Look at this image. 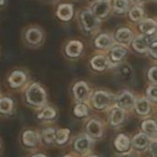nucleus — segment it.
Masks as SVG:
<instances>
[{
    "instance_id": "f257e3e1",
    "label": "nucleus",
    "mask_w": 157,
    "mask_h": 157,
    "mask_svg": "<svg viewBox=\"0 0 157 157\" xmlns=\"http://www.w3.org/2000/svg\"><path fill=\"white\" fill-rule=\"evenodd\" d=\"M46 34L42 27L38 24H29L25 26L21 31V40L23 43L30 49H38L45 42Z\"/></svg>"
},
{
    "instance_id": "f03ea898",
    "label": "nucleus",
    "mask_w": 157,
    "mask_h": 157,
    "mask_svg": "<svg viewBox=\"0 0 157 157\" xmlns=\"http://www.w3.org/2000/svg\"><path fill=\"white\" fill-rule=\"evenodd\" d=\"M27 98L29 103L34 106H41L45 101V92L39 84H32L28 91Z\"/></svg>"
},
{
    "instance_id": "7ed1b4c3",
    "label": "nucleus",
    "mask_w": 157,
    "mask_h": 157,
    "mask_svg": "<svg viewBox=\"0 0 157 157\" xmlns=\"http://www.w3.org/2000/svg\"><path fill=\"white\" fill-rule=\"evenodd\" d=\"M80 18L84 29L87 31L95 29L99 24L98 17L89 10H84L81 13Z\"/></svg>"
},
{
    "instance_id": "20e7f679",
    "label": "nucleus",
    "mask_w": 157,
    "mask_h": 157,
    "mask_svg": "<svg viewBox=\"0 0 157 157\" xmlns=\"http://www.w3.org/2000/svg\"><path fill=\"white\" fill-rule=\"evenodd\" d=\"M156 33L152 35V36L144 35V36H140V37L136 38L133 40V43H132L133 48L139 52H146L147 50H149L150 45L152 44V42H154L155 40H155V36L156 35Z\"/></svg>"
},
{
    "instance_id": "39448f33",
    "label": "nucleus",
    "mask_w": 157,
    "mask_h": 157,
    "mask_svg": "<svg viewBox=\"0 0 157 157\" xmlns=\"http://www.w3.org/2000/svg\"><path fill=\"white\" fill-rule=\"evenodd\" d=\"M74 7L71 4H60L56 9V16L62 21H69L73 17Z\"/></svg>"
},
{
    "instance_id": "423d86ee",
    "label": "nucleus",
    "mask_w": 157,
    "mask_h": 157,
    "mask_svg": "<svg viewBox=\"0 0 157 157\" xmlns=\"http://www.w3.org/2000/svg\"><path fill=\"white\" fill-rule=\"evenodd\" d=\"M82 51H83V44L79 40H70L69 42H67L64 49L65 54L71 58L79 56Z\"/></svg>"
},
{
    "instance_id": "0eeeda50",
    "label": "nucleus",
    "mask_w": 157,
    "mask_h": 157,
    "mask_svg": "<svg viewBox=\"0 0 157 157\" xmlns=\"http://www.w3.org/2000/svg\"><path fill=\"white\" fill-rule=\"evenodd\" d=\"M26 78H27V75H26L25 72L20 69H17V70H14L10 74V75L8 77V82L11 86L17 87L25 83Z\"/></svg>"
},
{
    "instance_id": "6e6552de",
    "label": "nucleus",
    "mask_w": 157,
    "mask_h": 157,
    "mask_svg": "<svg viewBox=\"0 0 157 157\" xmlns=\"http://www.w3.org/2000/svg\"><path fill=\"white\" fill-rule=\"evenodd\" d=\"M139 28L140 30L147 36H152L157 32V23L153 19H145L142 21Z\"/></svg>"
},
{
    "instance_id": "1a4fd4ad",
    "label": "nucleus",
    "mask_w": 157,
    "mask_h": 157,
    "mask_svg": "<svg viewBox=\"0 0 157 157\" xmlns=\"http://www.w3.org/2000/svg\"><path fill=\"white\" fill-rule=\"evenodd\" d=\"M135 100L133 96L129 93V92H124L122 93L119 98H118V105L120 108L121 109H130L134 106Z\"/></svg>"
},
{
    "instance_id": "9d476101",
    "label": "nucleus",
    "mask_w": 157,
    "mask_h": 157,
    "mask_svg": "<svg viewBox=\"0 0 157 157\" xmlns=\"http://www.w3.org/2000/svg\"><path fill=\"white\" fill-rule=\"evenodd\" d=\"M109 9L110 6L108 1H99L94 6L93 12L98 17H105L109 14Z\"/></svg>"
},
{
    "instance_id": "9b49d317",
    "label": "nucleus",
    "mask_w": 157,
    "mask_h": 157,
    "mask_svg": "<svg viewBox=\"0 0 157 157\" xmlns=\"http://www.w3.org/2000/svg\"><path fill=\"white\" fill-rule=\"evenodd\" d=\"M93 101H94V105H95L96 108L103 109V108H105V107H107L109 105V95L107 93L99 91V92H97L95 94Z\"/></svg>"
},
{
    "instance_id": "f8f14e48",
    "label": "nucleus",
    "mask_w": 157,
    "mask_h": 157,
    "mask_svg": "<svg viewBox=\"0 0 157 157\" xmlns=\"http://www.w3.org/2000/svg\"><path fill=\"white\" fill-rule=\"evenodd\" d=\"M74 93L77 99L83 100L85 99L88 95V87L85 82H79L77 83L74 87Z\"/></svg>"
},
{
    "instance_id": "ddd939ff",
    "label": "nucleus",
    "mask_w": 157,
    "mask_h": 157,
    "mask_svg": "<svg viewBox=\"0 0 157 157\" xmlns=\"http://www.w3.org/2000/svg\"><path fill=\"white\" fill-rule=\"evenodd\" d=\"M132 32L126 28L120 29L116 33V39L119 42L121 43H129L132 40Z\"/></svg>"
},
{
    "instance_id": "4468645a",
    "label": "nucleus",
    "mask_w": 157,
    "mask_h": 157,
    "mask_svg": "<svg viewBox=\"0 0 157 157\" xmlns=\"http://www.w3.org/2000/svg\"><path fill=\"white\" fill-rule=\"evenodd\" d=\"M91 64H92L94 69L101 71V70H104V69H106L108 67L109 61H108V59L106 57L99 55V56H96V57H94L92 59Z\"/></svg>"
},
{
    "instance_id": "2eb2a0df",
    "label": "nucleus",
    "mask_w": 157,
    "mask_h": 157,
    "mask_svg": "<svg viewBox=\"0 0 157 157\" xmlns=\"http://www.w3.org/2000/svg\"><path fill=\"white\" fill-rule=\"evenodd\" d=\"M87 132L92 137H100L102 135L101 124L97 121H91L87 125Z\"/></svg>"
},
{
    "instance_id": "dca6fc26",
    "label": "nucleus",
    "mask_w": 157,
    "mask_h": 157,
    "mask_svg": "<svg viewBox=\"0 0 157 157\" xmlns=\"http://www.w3.org/2000/svg\"><path fill=\"white\" fill-rule=\"evenodd\" d=\"M23 142L28 146H35L39 142L37 133L31 131H27L23 134Z\"/></svg>"
},
{
    "instance_id": "f3484780",
    "label": "nucleus",
    "mask_w": 157,
    "mask_h": 157,
    "mask_svg": "<svg viewBox=\"0 0 157 157\" xmlns=\"http://www.w3.org/2000/svg\"><path fill=\"white\" fill-rule=\"evenodd\" d=\"M91 145V142L88 138L86 137H82L79 138L78 140H76L75 144V147L77 151L81 152V153H86L89 150Z\"/></svg>"
},
{
    "instance_id": "a211bd4d",
    "label": "nucleus",
    "mask_w": 157,
    "mask_h": 157,
    "mask_svg": "<svg viewBox=\"0 0 157 157\" xmlns=\"http://www.w3.org/2000/svg\"><path fill=\"white\" fill-rule=\"evenodd\" d=\"M123 119H124V113L121 109L116 108L112 109L110 114V122L112 125L114 126L119 125L123 121Z\"/></svg>"
},
{
    "instance_id": "6ab92c4d",
    "label": "nucleus",
    "mask_w": 157,
    "mask_h": 157,
    "mask_svg": "<svg viewBox=\"0 0 157 157\" xmlns=\"http://www.w3.org/2000/svg\"><path fill=\"white\" fill-rule=\"evenodd\" d=\"M115 146L119 151H126L130 146V141L128 137L123 134H121L117 137L115 141Z\"/></svg>"
},
{
    "instance_id": "aec40b11",
    "label": "nucleus",
    "mask_w": 157,
    "mask_h": 157,
    "mask_svg": "<svg viewBox=\"0 0 157 157\" xmlns=\"http://www.w3.org/2000/svg\"><path fill=\"white\" fill-rule=\"evenodd\" d=\"M136 110L140 114H147L150 111V103L146 98H140L135 104Z\"/></svg>"
},
{
    "instance_id": "412c9836",
    "label": "nucleus",
    "mask_w": 157,
    "mask_h": 157,
    "mask_svg": "<svg viewBox=\"0 0 157 157\" xmlns=\"http://www.w3.org/2000/svg\"><path fill=\"white\" fill-rule=\"evenodd\" d=\"M132 144H133L134 147H136L137 149H144L148 144V139L145 136V134L140 133L133 138Z\"/></svg>"
},
{
    "instance_id": "4be33fe9",
    "label": "nucleus",
    "mask_w": 157,
    "mask_h": 157,
    "mask_svg": "<svg viewBox=\"0 0 157 157\" xmlns=\"http://www.w3.org/2000/svg\"><path fill=\"white\" fill-rule=\"evenodd\" d=\"M142 127H143V130L150 135H155L157 133V124L154 121H151V120L145 121L143 123Z\"/></svg>"
},
{
    "instance_id": "5701e85b",
    "label": "nucleus",
    "mask_w": 157,
    "mask_h": 157,
    "mask_svg": "<svg viewBox=\"0 0 157 157\" xmlns=\"http://www.w3.org/2000/svg\"><path fill=\"white\" fill-rule=\"evenodd\" d=\"M96 45L98 48H108L111 45V39L107 34H102L98 36L96 40Z\"/></svg>"
},
{
    "instance_id": "b1692460",
    "label": "nucleus",
    "mask_w": 157,
    "mask_h": 157,
    "mask_svg": "<svg viewBox=\"0 0 157 157\" xmlns=\"http://www.w3.org/2000/svg\"><path fill=\"white\" fill-rule=\"evenodd\" d=\"M127 54V50L121 47H115L111 51V58L114 61H120L121 60L125 55Z\"/></svg>"
},
{
    "instance_id": "393cba45",
    "label": "nucleus",
    "mask_w": 157,
    "mask_h": 157,
    "mask_svg": "<svg viewBox=\"0 0 157 157\" xmlns=\"http://www.w3.org/2000/svg\"><path fill=\"white\" fill-rule=\"evenodd\" d=\"M129 6L128 0H114V8L119 13H123Z\"/></svg>"
},
{
    "instance_id": "a878e982",
    "label": "nucleus",
    "mask_w": 157,
    "mask_h": 157,
    "mask_svg": "<svg viewBox=\"0 0 157 157\" xmlns=\"http://www.w3.org/2000/svg\"><path fill=\"white\" fill-rule=\"evenodd\" d=\"M11 108H12V100L6 98L0 99V112L7 113L11 110Z\"/></svg>"
},
{
    "instance_id": "bb28decb",
    "label": "nucleus",
    "mask_w": 157,
    "mask_h": 157,
    "mask_svg": "<svg viewBox=\"0 0 157 157\" xmlns=\"http://www.w3.org/2000/svg\"><path fill=\"white\" fill-rule=\"evenodd\" d=\"M143 16H144V10L141 7L134 6L130 11V17L134 21L140 20L143 17Z\"/></svg>"
},
{
    "instance_id": "cd10ccee",
    "label": "nucleus",
    "mask_w": 157,
    "mask_h": 157,
    "mask_svg": "<svg viewBox=\"0 0 157 157\" xmlns=\"http://www.w3.org/2000/svg\"><path fill=\"white\" fill-rule=\"evenodd\" d=\"M68 135H69V130L63 129V130L58 131V132L56 134V141H57V143L60 144H64L67 141V139H68Z\"/></svg>"
},
{
    "instance_id": "c85d7f7f",
    "label": "nucleus",
    "mask_w": 157,
    "mask_h": 157,
    "mask_svg": "<svg viewBox=\"0 0 157 157\" xmlns=\"http://www.w3.org/2000/svg\"><path fill=\"white\" fill-rule=\"evenodd\" d=\"M54 137H55V132L53 129H48L43 132V138L47 144L52 143V141L54 140Z\"/></svg>"
},
{
    "instance_id": "c756f323",
    "label": "nucleus",
    "mask_w": 157,
    "mask_h": 157,
    "mask_svg": "<svg viewBox=\"0 0 157 157\" xmlns=\"http://www.w3.org/2000/svg\"><path fill=\"white\" fill-rule=\"evenodd\" d=\"M75 114L78 117H84L87 114V108L83 104L77 105L75 108Z\"/></svg>"
},
{
    "instance_id": "7c9ffc66",
    "label": "nucleus",
    "mask_w": 157,
    "mask_h": 157,
    "mask_svg": "<svg viewBox=\"0 0 157 157\" xmlns=\"http://www.w3.org/2000/svg\"><path fill=\"white\" fill-rule=\"evenodd\" d=\"M54 116H55V111L51 108H47L40 114L39 117L40 119H52Z\"/></svg>"
},
{
    "instance_id": "2f4dec72",
    "label": "nucleus",
    "mask_w": 157,
    "mask_h": 157,
    "mask_svg": "<svg viewBox=\"0 0 157 157\" xmlns=\"http://www.w3.org/2000/svg\"><path fill=\"white\" fill-rule=\"evenodd\" d=\"M148 97L153 100H157V86H152L147 90Z\"/></svg>"
},
{
    "instance_id": "473e14b6",
    "label": "nucleus",
    "mask_w": 157,
    "mask_h": 157,
    "mask_svg": "<svg viewBox=\"0 0 157 157\" xmlns=\"http://www.w3.org/2000/svg\"><path fill=\"white\" fill-rule=\"evenodd\" d=\"M149 78L157 84V67H153L152 69H150L149 71Z\"/></svg>"
},
{
    "instance_id": "72a5a7b5",
    "label": "nucleus",
    "mask_w": 157,
    "mask_h": 157,
    "mask_svg": "<svg viewBox=\"0 0 157 157\" xmlns=\"http://www.w3.org/2000/svg\"><path fill=\"white\" fill-rule=\"evenodd\" d=\"M149 51H150L152 56H154L155 58H157V40H155L154 42H152V44L150 45Z\"/></svg>"
},
{
    "instance_id": "f704fd0d",
    "label": "nucleus",
    "mask_w": 157,
    "mask_h": 157,
    "mask_svg": "<svg viewBox=\"0 0 157 157\" xmlns=\"http://www.w3.org/2000/svg\"><path fill=\"white\" fill-rule=\"evenodd\" d=\"M150 152L154 157H157V142H153L150 144Z\"/></svg>"
},
{
    "instance_id": "c9c22d12",
    "label": "nucleus",
    "mask_w": 157,
    "mask_h": 157,
    "mask_svg": "<svg viewBox=\"0 0 157 157\" xmlns=\"http://www.w3.org/2000/svg\"><path fill=\"white\" fill-rule=\"evenodd\" d=\"M7 5V0H0V9L5 8Z\"/></svg>"
},
{
    "instance_id": "e433bc0d",
    "label": "nucleus",
    "mask_w": 157,
    "mask_h": 157,
    "mask_svg": "<svg viewBox=\"0 0 157 157\" xmlns=\"http://www.w3.org/2000/svg\"><path fill=\"white\" fill-rule=\"evenodd\" d=\"M33 157H45L44 155H34Z\"/></svg>"
},
{
    "instance_id": "4c0bfd02",
    "label": "nucleus",
    "mask_w": 157,
    "mask_h": 157,
    "mask_svg": "<svg viewBox=\"0 0 157 157\" xmlns=\"http://www.w3.org/2000/svg\"><path fill=\"white\" fill-rule=\"evenodd\" d=\"M91 2H95V1H98V2H99V1H108V0H90Z\"/></svg>"
},
{
    "instance_id": "58836bf2",
    "label": "nucleus",
    "mask_w": 157,
    "mask_h": 157,
    "mask_svg": "<svg viewBox=\"0 0 157 157\" xmlns=\"http://www.w3.org/2000/svg\"><path fill=\"white\" fill-rule=\"evenodd\" d=\"M43 1H46V2H52V1H54V0H43Z\"/></svg>"
},
{
    "instance_id": "ea45409f",
    "label": "nucleus",
    "mask_w": 157,
    "mask_h": 157,
    "mask_svg": "<svg viewBox=\"0 0 157 157\" xmlns=\"http://www.w3.org/2000/svg\"><path fill=\"white\" fill-rule=\"evenodd\" d=\"M123 157H132V156H129V155H126V156H123Z\"/></svg>"
},
{
    "instance_id": "a19ab883",
    "label": "nucleus",
    "mask_w": 157,
    "mask_h": 157,
    "mask_svg": "<svg viewBox=\"0 0 157 157\" xmlns=\"http://www.w3.org/2000/svg\"><path fill=\"white\" fill-rule=\"evenodd\" d=\"M134 1H141V0H134Z\"/></svg>"
},
{
    "instance_id": "79ce46f5",
    "label": "nucleus",
    "mask_w": 157,
    "mask_h": 157,
    "mask_svg": "<svg viewBox=\"0 0 157 157\" xmlns=\"http://www.w3.org/2000/svg\"><path fill=\"white\" fill-rule=\"evenodd\" d=\"M90 157H97V156H90Z\"/></svg>"
},
{
    "instance_id": "37998d69",
    "label": "nucleus",
    "mask_w": 157,
    "mask_h": 157,
    "mask_svg": "<svg viewBox=\"0 0 157 157\" xmlns=\"http://www.w3.org/2000/svg\"><path fill=\"white\" fill-rule=\"evenodd\" d=\"M65 157H71V156H65Z\"/></svg>"
}]
</instances>
